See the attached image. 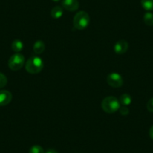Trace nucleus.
I'll list each match as a JSON object with an SVG mask.
<instances>
[{
	"label": "nucleus",
	"instance_id": "21",
	"mask_svg": "<svg viewBox=\"0 0 153 153\" xmlns=\"http://www.w3.org/2000/svg\"><path fill=\"white\" fill-rule=\"evenodd\" d=\"M53 1H54V2H59L60 0H53Z\"/></svg>",
	"mask_w": 153,
	"mask_h": 153
},
{
	"label": "nucleus",
	"instance_id": "17",
	"mask_svg": "<svg viewBox=\"0 0 153 153\" xmlns=\"http://www.w3.org/2000/svg\"><path fill=\"white\" fill-rule=\"evenodd\" d=\"M119 111H120V114L123 116H127L129 113V109L128 108L127 106H123V107H120Z\"/></svg>",
	"mask_w": 153,
	"mask_h": 153
},
{
	"label": "nucleus",
	"instance_id": "1",
	"mask_svg": "<svg viewBox=\"0 0 153 153\" xmlns=\"http://www.w3.org/2000/svg\"><path fill=\"white\" fill-rule=\"evenodd\" d=\"M26 71L32 74H36L40 73L44 68V62L42 58L38 56H32L26 62Z\"/></svg>",
	"mask_w": 153,
	"mask_h": 153
},
{
	"label": "nucleus",
	"instance_id": "5",
	"mask_svg": "<svg viewBox=\"0 0 153 153\" xmlns=\"http://www.w3.org/2000/svg\"><path fill=\"white\" fill-rule=\"evenodd\" d=\"M107 83L113 88H120L123 85V76L118 73H111L107 76Z\"/></svg>",
	"mask_w": 153,
	"mask_h": 153
},
{
	"label": "nucleus",
	"instance_id": "15",
	"mask_svg": "<svg viewBox=\"0 0 153 153\" xmlns=\"http://www.w3.org/2000/svg\"><path fill=\"white\" fill-rule=\"evenodd\" d=\"M29 153H45V151H44V149L41 146L35 145L31 147Z\"/></svg>",
	"mask_w": 153,
	"mask_h": 153
},
{
	"label": "nucleus",
	"instance_id": "13",
	"mask_svg": "<svg viewBox=\"0 0 153 153\" xmlns=\"http://www.w3.org/2000/svg\"><path fill=\"white\" fill-rule=\"evenodd\" d=\"M141 5L146 11H153V0H141Z\"/></svg>",
	"mask_w": 153,
	"mask_h": 153
},
{
	"label": "nucleus",
	"instance_id": "12",
	"mask_svg": "<svg viewBox=\"0 0 153 153\" xmlns=\"http://www.w3.org/2000/svg\"><path fill=\"white\" fill-rule=\"evenodd\" d=\"M11 48L15 53H20L23 49V43L19 39H16L11 44Z\"/></svg>",
	"mask_w": 153,
	"mask_h": 153
},
{
	"label": "nucleus",
	"instance_id": "19",
	"mask_svg": "<svg viewBox=\"0 0 153 153\" xmlns=\"http://www.w3.org/2000/svg\"><path fill=\"white\" fill-rule=\"evenodd\" d=\"M149 134L150 138H151L152 140H153V126H152L151 128H150L149 132Z\"/></svg>",
	"mask_w": 153,
	"mask_h": 153
},
{
	"label": "nucleus",
	"instance_id": "3",
	"mask_svg": "<svg viewBox=\"0 0 153 153\" xmlns=\"http://www.w3.org/2000/svg\"><path fill=\"white\" fill-rule=\"evenodd\" d=\"M120 101L114 96L106 97L101 102V107L105 113H114L120 108Z\"/></svg>",
	"mask_w": 153,
	"mask_h": 153
},
{
	"label": "nucleus",
	"instance_id": "6",
	"mask_svg": "<svg viewBox=\"0 0 153 153\" xmlns=\"http://www.w3.org/2000/svg\"><path fill=\"white\" fill-rule=\"evenodd\" d=\"M62 6L68 11H75L79 8L78 0H62Z\"/></svg>",
	"mask_w": 153,
	"mask_h": 153
},
{
	"label": "nucleus",
	"instance_id": "2",
	"mask_svg": "<svg viewBox=\"0 0 153 153\" xmlns=\"http://www.w3.org/2000/svg\"><path fill=\"white\" fill-rule=\"evenodd\" d=\"M90 22V17L89 14L86 11H79L75 14L74 17L73 24L75 29L78 30H83L86 29L89 25Z\"/></svg>",
	"mask_w": 153,
	"mask_h": 153
},
{
	"label": "nucleus",
	"instance_id": "20",
	"mask_svg": "<svg viewBox=\"0 0 153 153\" xmlns=\"http://www.w3.org/2000/svg\"><path fill=\"white\" fill-rule=\"evenodd\" d=\"M45 153H58L55 149H50Z\"/></svg>",
	"mask_w": 153,
	"mask_h": 153
},
{
	"label": "nucleus",
	"instance_id": "16",
	"mask_svg": "<svg viewBox=\"0 0 153 153\" xmlns=\"http://www.w3.org/2000/svg\"><path fill=\"white\" fill-rule=\"evenodd\" d=\"M7 83H8V79H7L6 76L3 74L0 73V89L6 86Z\"/></svg>",
	"mask_w": 153,
	"mask_h": 153
},
{
	"label": "nucleus",
	"instance_id": "8",
	"mask_svg": "<svg viewBox=\"0 0 153 153\" xmlns=\"http://www.w3.org/2000/svg\"><path fill=\"white\" fill-rule=\"evenodd\" d=\"M12 100V94L8 90H0V106L8 105Z\"/></svg>",
	"mask_w": 153,
	"mask_h": 153
},
{
	"label": "nucleus",
	"instance_id": "18",
	"mask_svg": "<svg viewBox=\"0 0 153 153\" xmlns=\"http://www.w3.org/2000/svg\"><path fill=\"white\" fill-rule=\"evenodd\" d=\"M147 110L150 112V113H153V98H150L146 104Z\"/></svg>",
	"mask_w": 153,
	"mask_h": 153
},
{
	"label": "nucleus",
	"instance_id": "4",
	"mask_svg": "<svg viewBox=\"0 0 153 153\" xmlns=\"http://www.w3.org/2000/svg\"><path fill=\"white\" fill-rule=\"evenodd\" d=\"M25 63V57L23 54L16 53L10 57L8 60V67L11 70L17 71L21 69Z\"/></svg>",
	"mask_w": 153,
	"mask_h": 153
},
{
	"label": "nucleus",
	"instance_id": "14",
	"mask_svg": "<svg viewBox=\"0 0 153 153\" xmlns=\"http://www.w3.org/2000/svg\"><path fill=\"white\" fill-rule=\"evenodd\" d=\"M143 21L147 26H153V14L151 12H146L143 16Z\"/></svg>",
	"mask_w": 153,
	"mask_h": 153
},
{
	"label": "nucleus",
	"instance_id": "7",
	"mask_svg": "<svg viewBox=\"0 0 153 153\" xmlns=\"http://www.w3.org/2000/svg\"><path fill=\"white\" fill-rule=\"evenodd\" d=\"M128 49V44L126 40H120L114 45V51L117 54L122 55L127 52Z\"/></svg>",
	"mask_w": 153,
	"mask_h": 153
},
{
	"label": "nucleus",
	"instance_id": "11",
	"mask_svg": "<svg viewBox=\"0 0 153 153\" xmlns=\"http://www.w3.org/2000/svg\"><path fill=\"white\" fill-rule=\"evenodd\" d=\"M132 98L130 95L127 93L123 94L120 98V104H123V106H128L131 104Z\"/></svg>",
	"mask_w": 153,
	"mask_h": 153
},
{
	"label": "nucleus",
	"instance_id": "10",
	"mask_svg": "<svg viewBox=\"0 0 153 153\" xmlns=\"http://www.w3.org/2000/svg\"><path fill=\"white\" fill-rule=\"evenodd\" d=\"M51 15L54 19H59L63 15V8L61 6H55L52 8Z\"/></svg>",
	"mask_w": 153,
	"mask_h": 153
},
{
	"label": "nucleus",
	"instance_id": "9",
	"mask_svg": "<svg viewBox=\"0 0 153 153\" xmlns=\"http://www.w3.org/2000/svg\"><path fill=\"white\" fill-rule=\"evenodd\" d=\"M45 50V45L42 41L38 40L33 45V51L36 54H42Z\"/></svg>",
	"mask_w": 153,
	"mask_h": 153
}]
</instances>
